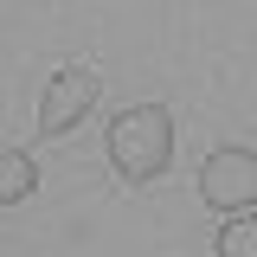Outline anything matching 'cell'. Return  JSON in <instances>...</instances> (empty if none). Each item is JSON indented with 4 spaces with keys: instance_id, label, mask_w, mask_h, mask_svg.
Listing matches in <instances>:
<instances>
[{
    "instance_id": "obj_1",
    "label": "cell",
    "mask_w": 257,
    "mask_h": 257,
    "mask_svg": "<svg viewBox=\"0 0 257 257\" xmlns=\"http://www.w3.org/2000/svg\"><path fill=\"white\" fill-rule=\"evenodd\" d=\"M167 161H174V116H167V103H128V109H116V122H109V167L128 187L161 180Z\"/></svg>"
},
{
    "instance_id": "obj_2",
    "label": "cell",
    "mask_w": 257,
    "mask_h": 257,
    "mask_svg": "<svg viewBox=\"0 0 257 257\" xmlns=\"http://www.w3.org/2000/svg\"><path fill=\"white\" fill-rule=\"evenodd\" d=\"M199 199H206L212 212H225V219L257 212V155L238 148V142L212 148V155L199 161Z\"/></svg>"
},
{
    "instance_id": "obj_3",
    "label": "cell",
    "mask_w": 257,
    "mask_h": 257,
    "mask_svg": "<svg viewBox=\"0 0 257 257\" xmlns=\"http://www.w3.org/2000/svg\"><path fill=\"white\" fill-rule=\"evenodd\" d=\"M96 90H103V77H96L90 64H64V71H52L45 90H39V135H71V128L96 109Z\"/></svg>"
},
{
    "instance_id": "obj_4",
    "label": "cell",
    "mask_w": 257,
    "mask_h": 257,
    "mask_svg": "<svg viewBox=\"0 0 257 257\" xmlns=\"http://www.w3.org/2000/svg\"><path fill=\"white\" fill-rule=\"evenodd\" d=\"M32 187H39L32 155H26V148H7V155H0V206H20Z\"/></svg>"
},
{
    "instance_id": "obj_5",
    "label": "cell",
    "mask_w": 257,
    "mask_h": 257,
    "mask_svg": "<svg viewBox=\"0 0 257 257\" xmlns=\"http://www.w3.org/2000/svg\"><path fill=\"white\" fill-rule=\"evenodd\" d=\"M212 251L219 257H257V212H238L212 231Z\"/></svg>"
}]
</instances>
